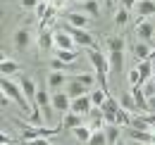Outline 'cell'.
<instances>
[{"instance_id": "15", "label": "cell", "mask_w": 155, "mask_h": 145, "mask_svg": "<svg viewBox=\"0 0 155 145\" xmlns=\"http://www.w3.org/2000/svg\"><path fill=\"white\" fill-rule=\"evenodd\" d=\"M19 86H21V91H24V95H26V100L31 102V107H34V102H36V93H38V88H36V83H34V79H21L19 81Z\"/></svg>"}, {"instance_id": "5", "label": "cell", "mask_w": 155, "mask_h": 145, "mask_svg": "<svg viewBox=\"0 0 155 145\" xmlns=\"http://www.w3.org/2000/svg\"><path fill=\"white\" fill-rule=\"evenodd\" d=\"M53 36H55V48H58V50H74V48H77V40L72 38V34H69L67 29L53 31Z\"/></svg>"}, {"instance_id": "13", "label": "cell", "mask_w": 155, "mask_h": 145, "mask_svg": "<svg viewBox=\"0 0 155 145\" xmlns=\"http://www.w3.org/2000/svg\"><path fill=\"white\" fill-rule=\"evenodd\" d=\"M53 45H55V36H53V31H48L45 26H41V31H38V48H41V53H48Z\"/></svg>"}, {"instance_id": "4", "label": "cell", "mask_w": 155, "mask_h": 145, "mask_svg": "<svg viewBox=\"0 0 155 145\" xmlns=\"http://www.w3.org/2000/svg\"><path fill=\"white\" fill-rule=\"evenodd\" d=\"M67 31L77 40V45H81V48H96V40H93V36H91L86 29H77V26H69V24H67Z\"/></svg>"}, {"instance_id": "23", "label": "cell", "mask_w": 155, "mask_h": 145, "mask_svg": "<svg viewBox=\"0 0 155 145\" xmlns=\"http://www.w3.org/2000/svg\"><path fill=\"white\" fill-rule=\"evenodd\" d=\"M107 95H110V93L105 91V88H96V91H91V102H93V107H103L105 100H107Z\"/></svg>"}, {"instance_id": "26", "label": "cell", "mask_w": 155, "mask_h": 145, "mask_svg": "<svg viewBox=\"0 0 155 145\" xmlns=\"http://www.w3.org/2000/svg\"><path fill=\"white\" fill-rule=\"evenodd\" d=\"M86 145H107V136H105V128H98V131H93L91 140H88Z\"/></svg>"}, {"instance_id": "2", "label": "cell", "mask_w": 155, "mask_h": 145, "mask_svg": "<svg viewBox=\"0 0 155 145\" xmlns=\"http://www.w3.org/2000/svg\"><path fill=\"white\" fill-rule=\"evenodd\" d=\"M86 50H88V60H91V64H93V69H96V76H98V81H100V88L110 91V88H107V74H110V60H107L105 55L100 53L98 48H86Z\"/></svg>"}, {"instance_id": "33", "label": "cell", "mask_w": 155, "mask_h": 145, "mask_svg": "<svg viewBox=\"0 0 155 145\" xmlns=\"http://www.w3.org/2000/svg\"><path fill=\"white\" fill-rule=\"evenodd\" d=\"M136 2H138V0H122V7L131 10V7H136Z\"/></svg>"}, {"instance_id": "27", "label": "cell", "mask_w": 155, "mask_h": 145, "mask_svg": "<svg viewBox=\"0 0 155 145\" xmlns=\"http://www.w3.org/2000/svg\"><path fill=\"white\" fill-rule=\"evenodd\" d=\"M124 24H129V10H127V7H119V10L115 12V26L122 29Z\"/></svg>"}, {"instance_id": "37", "label": "cell", "mask_w": 155, "mask_h": 145, "mask_svg": "<svg viewBox=\"0 0 155 145\" xmlns=\"http://www.w3.org/2000/svg\"><path fill=\"white\" fill-rule=\"evenodd\" d=\"M69 2H81V0H69Z\"/></svg>"}, {"instance_id": "3", "label": "cell", "mask_w": 155, "mask_h": 145, "mask_svg": "<svg viewBox=\"0 0 155 145\" xmlns=\"http://www.w3.org/2000/svg\"><path fill=\"white\" fill-rule=\"evenodd\" d=\"M53 107L60 117H64L67 112H72V98L67 95V91H58L53 93Z\"/></svg>"}, {"instance_id": "24", "label": "cell", "mask_w": 155, "mask_h": 145, "mask_svg": "<svg viewBox=\"0 0 155 145\" xmlns=\"http://www.w3.org/2000/svg\"><path fill=\"white\" fill-rule=\"evenodd\" d=\"M34 105H38L41 109L50 107V105H53V95H50L48 91H43V88H38V93H36V102H34Z\"/></svg>"}, {"instance_id": "20", "label": "cell", "mask_w": 155, "mask_h": 145, "mask_svg": "<svg viewBox=\"0 0 155 145\" xmlns=\"http://www.w3.org/2000/svg\"><path fill=\"white\" fill-rule=\"evenodd\" d=\"M105 136H107V145H115L122 138V128L119 124H105Z\"/></svg>"}, {"instance_id": "31", "label": "cell", "mask_w": 155, "mask_h": 145, "mask_svg": "<svg viewBox=\"0 0 155 145\" xmlns=\"http://www.w3.org/2000/svg\"><path fill=\"white\" fill-rule=\"evenodd\" d=\"M38 2H41V0H19V5L24 7V10H36Z\"/></svg>"}, {"instance_id": "1", "label": "cell", "mask_w": 155, "mask_h": 145, "mask_svg": "<svg viewBox=\"0 0 155 145\" xmlns=\"http://www.w3.org/2000/svg\"><path fill=\"white\" fill-rule=\"evenodd\" d=\"M0 88H2V95H7L17 107L21 109V112H29V109H34L31 107V102L26 100V95H24V91H21V86L19 83H15L10 76H2V81H0Z\"/></svg>"}, {"instance_id": "21", "label": "cell", "mask_w": 155, "mask_h": 145, "mask_svg": "<svg viewBox=\"0 0 155 145\" xmlns=\"http://www.w3.org/2000/svg\"><path fill=\"white\" fill-rule=\"evenodd\" d=\"M72 133H74V138H77L79 143H88L91 140V136H93V128L91 126H77V128H72Z\"/></svg>"}, {"instance_id": "30", "label": "cell", "mask_w": 155, "mask_h": 145, "mask_svg": "<svg viewBox=\"0 0 155 145\" xmlns=\"http://www.w3.org/2000/svg\"><path fill=\"white\" fill-rule=\"evenodd\" d=\"M129 83H131V86H143V81H141V74H138V69H131V72H129Z\"/></svg>"}, {"instance_id": "22", "label": "cell", "mask_w": 155, "mask_h": 145, "mask_svg": "<svg viewBox=\"0 0 155 145\" xmlns=\"http://www.w3.org/2000/svg\"><path fill=\"white\" fill-rule=\"evenodd\" d=\"M0 72H2V76H12V74L19 72V62H15V60H2L0 62Z\"/></svg>"}, {"instance_id": "34", "label": "cell", "mask_w": 155, "mask_h": 145, "mask_svg": "<svg viewBox=\"0 0 155 145\" xmlns=\"http://www.w3.org/2000/svg\"><path fill=\"white\" fill-rule=\"evenodd\" d=\"M0 140H2V145H10V136H7V133H2V136H0Z\"/></svg>"}, {"instance_id": "12", "label": "cell", "mask_w": 155, "mask_h": 145, "mask_svg": "<svg viewBox=\"0 0 155 145\" xmlns=\"http://www.w3.org/2000/svg\"><path fill=\"white\" fill-rule=\"evenodd\" d=\"M48 86H50V91H53V93L62 91V88L67 86V74H64V72H50V74H48Z\"/></svg>"}, {"instance_id": "6", "label": "cell", "mask_w": 155, "mask_h": 145, "mask_svg": "<svg viewBox=\"0 0 155 145\" xmlns=\"http://www.w3.org/2000/svg\"><path fill=\"white\" fill-rule=\"evenodd\" d=\"M91 109H93V102H91V93H86V95H79L72 100V112H77L81 117H88L91 114Z\"/></svg>"}, {"instance_id": "36", "label": "cell", "mask_w": 155, "mask_h": 145, "mask_svg": "<svg viewBox=\"0 0 155 145\" xmlns=\"http://www.w3.org/2000/svg\"><path fill=\"white\" fill-rule=\"evenodd\" d=\"M115 145H127V143H124V140H122V138H119V140H117V143Z\"/></svg>"}, {"instance_id": "9", "label": "cell", "mask_w": 155, "mask_h": 145, "mask_svg": "<svg viewBox=\"0 0 155 145\" xmlns=\"http://www.w3.org/2000/svg\"><path fill=\"white\" fill-rule=\"evenodd\" d=\"M153 36H155V26L150 24V21H146V19H138V24H136V38L150 43Z\"/></svg>"}, {"instance_id": "17", "label": "cell", "mask_w": 155, "mask_h": 145, "mask_svg": "<svg viewBox=\"0 0 155 145\" xmlns=\"http://www.w3.org/2000/svg\"><path fill=\"white\" fill-rule=\"evenodd\" d=\"M153 67H155L153 60H141V62L136 64V69H138V74H141V81H143V83L153 79Z\"/></svg>"}, {"instance_id": "32", "label": "cell", "mask_w": 155, "mask_h": 145, "mask_svg": "<svg viewBox=\"0 0 155 145\" xmlns=\"http://www.w3.org/2000/svg\"><path fill=\"white\" fill-rule=\"evenodd\" d=\"M24 145H53V143H48V138H34V140H26Z\"/></svg>"}, {"instance_id": "25", "label": "cell", "mask_w": 155, "mask_h": 145, "mask_svg": "<svg viewBox=\"0 0 155 145\" xmlns=\"http://www.w3.org/2000/svg\"><path fill=\"white\" fill-rule=\"evenodd\" d=\"M55 57L62 60V62H67V64H74V62L79 60V53H77V48H74V50H58Z\"/></svg>"}, {"instance_id": "16", "label": "cell", "mask_w": 155, "mask_h": 145, "mask_svg": "<svg viewBox=\"0 0 155 145\" xmlns=\"http://www.w3.org/2000/svg\"><path fill=\"white\" fill-rule=\"evenodd\" d=\"M60 124H62V128H77L84 124V117L77 112H67L64 117H60Z\"/></svg>"}, {"instance_id": "19", "label": "cell", "mask_w": 155, "mask_h": 145, "mask_svg": "<svg viewBox=\"0 0 155 145\" xmlns=\"http://www.w3.org/2000/svg\"><path fill=\"white\" fill-rule=\"evenodd\" d=\"M150 45L146 43V40H138V43H134V57L141 62V60H150Z\"/></svg>"}, {"instance_id": "29", "label": "cell", "mask_w": 155, "mask_h": 145, "mask_svg": "<svg viewBox=\"0 0 155 145\" xmlns=\"http://www.w3.org/2000/svg\"><path fill=\"white\" fill-rule=\"evenodd\" d=\"M119 105H122V107L124 109H129V112H136V100H134V95H131V93H127V95H122V100H119Z\"/></svg>"}, {"instance_id": "7", "label": "cell", "mask_w": 155, "mask_h": 145, "mask_svg": "<svg viewBox=\"0 0 155 145\" xmlns=\"http://www.w3.org/2000/svg\"><path fill=\"white\" fill-rule=\"evenodd\" d=\"M110 74L112 76H122V72H124V50H110Z\"/></svg>"}, {"instance_id": "11", "label": "cell", "mask_w": 155, "mask_h": 145, "mask_svg": "<svg viewBox=\"0 0 155 145\" xmlns=\"http://www.w3.org/2000/svg\"><path fill=\"white\" fill-rule=\"evenodd\" d=\"M15 45H17V50H21V53L31 45V31L26 26H21V29L15 31Z\"/></svg>"}, {"instance_id": "8", "label": "cell", "mask_w": 155, "mask_h": 145, "mask_svg": "<svg viewBox=\"0 0 155 145\" xmlns=\"http://www.w3.org/2000/svg\"><path fill=\"white\" fill-rule=\"evenodd\" d=\"M64 19H67L69 26H77V29H88V24H91V17L86 12H81V10L79 12H67Z\"/></svg>"}, {"instance_id": "10", "label": "cell", "mask_w": 155, "mask_h": 145, "mask_svg": "<svg viewBox=\"0 0 155 145\" xmlns=\"http://www.w3.org/2000/svg\"><path fill=\"white\" fill-rule=\"evenodd\" d=\"M64 91H67V95L74 100V98H79V95H86V93H88V86H84L81 81L72 79V76L67 74V86H64Z\"/></svg>"}, {"instance_id": "14", "label": "cell", "mask_w": 155, "mask_h": 145, "mask_svg": "<svg viewBox=\"0 0 155 145\" xmlns=\"http://www.w3.org/2000/svg\"><path fill=\"white\" fill-rule=\"evenodd\" d=\"M134 10H136V14H138V19L153 17L155 14V0H138Z\"/></svg>"}, {"instance_id": "18", "label": "cell", "mask_w": 155, "mask_h": 145, "mask_svg": "<svg viewBox=\"0 0 155 145\" xmlns=\"http://www.w3.org/2000/svg\"><path fill=\"white\" fill-rule=\"evenodd\" d=\"M79 7H81V12H86L91 19L100 17V2H98V0H81Z\"/></svg>"}, {"instance_id": "35", "label": "cell", "mask_w": 155, "mask_h": 145, "mask_svg": "<svg viewBox=\"0 0 155 145\" xmlns=\"http://www.w3.org/2000/svg\"><path fill=\"white\" fill-rule=\"evenodd\" d=\"M103 2H105L107 7H112V2H115V0H103Z\"/></svg>"}, {"instance_id": "28", "label": "cell", "mask_w": 155, "mask_h": 145, "mask_svg": "<svg viewBox=\"0 0 155 145\" xmlns=\"http://www.w3.org/2000/svg\"><path fill=\"white\" fill-rule=\"evenodd\" d=\"M69 76H72V79H77V81H81V83H84V86H88V88L98 81V76H93V74H69Z\"/></svg>"}]
</instances>
